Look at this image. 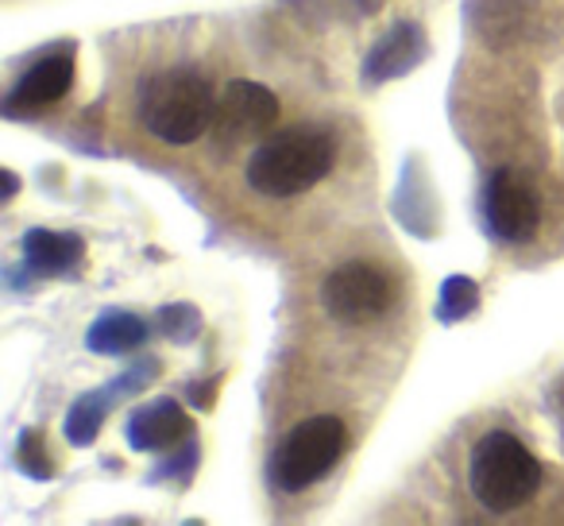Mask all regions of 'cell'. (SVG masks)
Wrapping results in <instances>:
<instances>
[{"label": "cell", "mask_w": 564, "mask_h": 526, "mask_svg": "<svg viewBox=\"0 0 564 526\" xmlns=\"http://www.w3.org/2000/svg\"><path fill=\"white\" fill-rule=\"evenodd\" d=\"M17 186H20V182H17V174H12V171H4V194H17Z\"/></svg>", "instance_id": "17"}, {"label": "cell", "mask_w": 564, "mask_h": 526, "mask_svg": "<svg viewBox=\"0 0 564 526\" xmlns=\"http://www.w3.org/2000/svg\"><path fill=\"white\" fill-rule=\"evenodd\" d=\"M74 86V51H55V55H43L24 78L12 86L4 112L9 117H28V112H43L55 101H63Z\"/></svg>", "instance_id": "8"}, {"label": "cell", "mask_w": 564, "mask_h": 526, "mask_svg": "<svg viewBox=\"0 0 564 526\" xmlns=\"http://www.w3.org/2000/svg\"><path fill=\"white\" fill-rule=\"evenodd\" d=\"M306 24H352L383 4V0H286Z\"/></svg>", "instance_id": "13"}, {"label": "cell", "mask_w": 564, "mask_h": 526, "mask_svg": "<svg viewBox=\"0 0 564 526\" xmlns=\"http://www.w3.org/2000/svg\"><path fill=\"white\" fill-rule=\"evenodd\" d=\"M279 125V97L267 86L248 78H236L217 97V117H213V136L225 148H240V143L263 140Z\"/></svg>", "instance_id": "7"}, {"label": "cell", "mask_w": 564, "mask_h": 526, "mask_svg": "<svg viewBox=\"0 0 564 526\" xmlns=\"http://www.w3.org/2000/svg\"><path fill=\"white\" fill-rule=\"evenodd\" d=\"M213 117H217V97H213L209 82L186 66L159 71L140 86L143 128L171 148L197 143L213 128Z\"/></svg>", "instance_id": "2"}, {"label": "cell", "mask_w": 564, "mask_h": 526, "mask_svg": "<svg viewBox=\"0 0 564 526\" xmlns=\"http://www.w3.org/2000/svg\"><path fill=\"white\" fill-rule=\"evenodd\" d=\"M333 159H337V148H333V136L325 128L294 125L267 136L251 151L243 179L263 197H294L314 190L333 171Z\"/></svg>", "instance_id": "1"}, {"label": "cell", "mask_w": 564, "mask_h": 526, "mask_svg": "<svg viewBox=\"0 0 564 526\" xmlns=\"http://www.w3.org/2000/svg\"><path fill=\"white\" fill-rule=\"evenodd\" d=\"M186 430H189V418L178 399H155L128 418V441H132V449H140V453L178 446V441L186 438Z\"/></svg>", "instance_id": "10"}, {"label": "cell", "mask_w": 564, "mask_h": 526, "mask_svg": "<svg viewBox=\"0 0 564 526\" xmlns=\"http://www.w3.org/2000/svg\"><path fill=\"white\" fill-rule=\"evenodd\" d=\"M541 461L507 430H491L476 441L468 461L471 495L487 511H518L538 495L541 487Z\"/></svg>", "instance_id": "3"}, {"label": "cell", "mask_w": 564, "mask_h": 526, "mask_svg": "<svg viewBox=\"0 0 564 526\" xmlns=\"http://www.w3.org/2000/svg\"><path fill=\"white\" fill-rule=\"evenodd\" d=\"M143 341H148V325H143L135 314L112 310V314H101L94 325H89L86 345L105 356H124V353H132V348H140Z\"/></svg>", "instance_id": "12"}, {"label": "cell", "mask_w": 564, "mask_h": 526, "mask_svg": "<svg viewBox=\"0 0 564 526\" xmlns=\"http://www.w3.org/2000/svg\"><path fill=\"white\" fill-rule=\"evenodd\" d=\"M430 43H425V32L417 24H394L383 40L371 47L368 63H364V82L368 86H379V82H391L410 74L417 63L425 58Z\"/></svg>", "instance_id": "9"}, {"label": "cell", "mask_w": 564, "mask_h": 526, "mask_svg": "<svg viewBox=\"0 0 564 526\" xmlns=\"http://www.w3.org/2000/svg\"><path fill=\"white\" fill-rule=\"evenodd\" d=\"M159 330L166 333L171 341H194L197 333H202V314H197L194 307H166L163 314H159Z\"/></svg>", "instance_id": "16"}, {"label": "cell", "mask_w": 564, "mask_h": 526, "mask_svg": "<svg viewBox=\"0 0 564 526\" xmlns=\"http://www.w3.org/2000/svg\"><path fill=\"white\" fill-rule=\"evenodd\" d=\"M479 307V287L471 283L468 276H448L441 283V294H437V318L441 322H464L471 310Z\"/></svg>", "instance_id": "14"}, {"label": "cell", "mask_w": 564, "mask_h": 526, "mask_svg": "<svg viewBox=\"0 0 564 526\" xmlns=\"http://www.w3.org/2000/svg\"><path fill=\"white\" fill-rule=\"evenodd\" d=\"M484 217H487V228H491L499 240H507V244L533 240L541 225L538 186H533L518 167H499V171L487 179Z\"/></svg>", "instance_id": "6"}, {"label": "cell", "mask_w": 564, "mask_h": 526, "mask_svg": "<svg viewBox=\"0 0 564 526\" xmlns=\"http://www.w3.org/2000/svg\"><path fill=\"white\" fill-rule=\"evenodd\" d=\"M322 302L337 322L368 325L394 307V283L383 268L352 259V264H340V268L325 279Z\"/></svg>", "instance_id": "5"}, {"label": "cell", "mask_w": 564, "mask_h": 526, "mask_svg": "<svg viewBox=\"0 0 564 526\" xmlns=\"http://www.w3.org/2000/svg\"><path fill=\"white\" fill-rule=\"evenodd\" d=\"M348 449V426L337 415H317L294 426L279 441L271 457V476L282 492H306L322 476H329L333 464Z\"/></svg>", "instance_id": "4"}, {"label": "cell", "mask_w": 564, "mask_h": 526, "mask_svg": "<svg viewBox=\"0 0 564 526\" xmlns=\"http://www.w3.org/2000/svg\"><path fill=\"white\" fill-rule=\"evenodd\" d=\"M105 410H109V395H86V399H78L70 418H66V438L74 446H89L97 438V430H101Z\"/></svg>", "instance_id": "15"}, {"label": "cell", "mask_w": 564, "mask_h": 526, "mask_svg": "<svg viewBox=\"0 0 564 526\" xmlns=\"http://www.w3.org/2000/svg\"><path fill=\"white\" fill-rule=\"evenodd\" d=\"M86 256V244L74 233H51V228H32L24 236V264L32 276H66L78 268V259Z\"/></svg>", "instance_id": "11"}]
</instances>
